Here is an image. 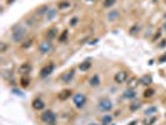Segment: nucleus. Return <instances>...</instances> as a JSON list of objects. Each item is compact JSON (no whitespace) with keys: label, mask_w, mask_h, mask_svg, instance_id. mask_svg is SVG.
I'll use <instances>...</instances> for the list:
<instances>
[{"label":"nucleus","mask_w":166,"mask_h":125,"mask_svg":"<svg viewBox=\"0 0 166 125\" xmlns=\"http://www.w3.org/2000/svg\"><path fill=\"white\" fill-rule=\"evenodd\" d=\"M117 18H119V11L117 10H112L107 14V20L109 21H115Z\"/></svg>","instance_id":"nucleus-21"},{"label":"nucleus","mask_w":166,"mask_h":125,"mask_svg":"<svg viewBox=\"0 0 166 125\" xmlns=\"http://www.w3.org/2000/svg\"><path fill=\"white\" fill-rule=\"evenodd\" d=\"M165 117H166V114H165Z\"/></svg>","instance_id":"nucleus-45"},{"label":"nucleus","mask_w":166,"mask_h":125,"mask_svg":"<svg viewBox=\"0 0 166 125\" xmlns=\"http://www.w3.org/2000/svg\"><path fill=\"white\" fill-rule=\"evenodd\" d=\"M77 23H79V18H76V16H74L73 18V19L71 20H70V26H73V28H74V26H76L77 25Z\"/></svg>","instance_id":"nucleus-33"},{"label":"nucleus","mask_w":166,"mask_h":125,"mask_svg":"<svg viewBox=\"0 0 166 125\" xmlns=\"http://www.w3.org/2000/svg\"><path fill=\"white\" fill-rule=\"evenodd\" d=\"M140 108H141V103H140V101H133V103H130V106H129L130 111H136V110H139Z\"/></svg>","instance_id":"nucleus-24"},{"label":"nucleus","mask_w":166,"mask_h":125,"mask_svg":"<svg viewBox=\"0 0 166 125\" xmlns=\"http://www.w3.org/2000/svg\"><path fill=\"white\" fill-rule=\"evenodd\" d=\"M90 68H91V61L90 60H84L82 62L79 64V69L81 71H87V70H90Z\"/></svg>","instance_id":"nucleus-17"},{"label":"nucleus","mask_w":166,"mask_h":125,"mask_svg":"<svg viewBox=\"0 0 166 125\" xmlns=\"http://www.w3.org/2000/svg\"><path fill=\"white\" fill-rule=\"evenodd\" d=\"M100 84H101V79H100L99 75H93L90 79H89V85L90 86H93V88H96V86H99Z\"/></svg>","instance_id":"nucleus-13"},{"label":"nucleus","mask_w":166,"mask_h":125,"mask_svg":"<svg viewBox=\"0 0 166 125\" xmlns=\"http://www.w3.org/2000/svg\"><path fill=\"white\" fill-rule=\"evenodd\" d=\"M164 29L166 30V21H165V23H164Z\"/></svg>","instance_id":"nucleus-42"},{"label":"nucleus","mask_w":166,"mask_h":125,"mask_svg":"<svg viewBox=\"0 0 166 125\" xmlns=\"http://www.w3.org/2000/svg\"><path fill=\"white\" fill-rule=\"evenodd\" d=\"M112 101L109 98H100L98 101V109L103 113H107V111L112 110Z\"/></svg>","instance_id":"nucleus-3"},{"label":"nucleus","mask_w":166,"mask_h":125,"mask_svg":"<svg viewBox=\"0 0 166 125\" xmlns=\"http://www.w3.org/2000/svg\"><path fill=\"white\" fill-rule=\"evenodd\" d=\"M89 125H99V124H96V123H90Z\"/></svg>","instance_id":"nucleus-41"},{"label":"nucleus","mask_w":166,"mask_h":125,"mask_svg":"<svg viewBox=\"0 0 166 125\" xmlns=\"http://www.w3.org/2000/svg\"><path fill=\"white\" fill-rule=\"evenodd\" d=\"M68 37H69V30H64L63 33H61V35L59 37V41L60 43H65V41H66V39H68Z\"/></svg>","instance_id":"nucleus-27"},{"label":"nucleus","mask_w":166,"mask_h":125,"mask_svg":"<svg viewBox=\"0 0 166 125\" xmlns=\"http://www.w3.org/2000/svg\"><path fill=\"white\" fill-rule=\"evenodd\" d=\"M6 50H8V44L5 41H1V43H0V53L4 54Z\"/></svg>","instance_id":"nucleus-30"},{"label":"nucleus","mask_w":166,"mask_h":125,"mask_svg":"<svg viewBox=\"0 0 166 125\" xmlns=\"http://www.w3.org/2000/svg\"><path fill=\"white\" fill-rule=\"evenodd\" d=\"M164 16H165V19H166V13H165V15H164Z\"/></svg>","instance_id":"nucleus-43"},{"label":"nucleus","mask_w":166,"mask_h":125,"mask_svg":"<svg viewBox=\"0 0 166 125\" xmlns=\"http://www.w3.org/2000/svg\"><path fill=\"white\" fill-rule=\"evenodd\" d=\"M137 124V120H134V121H131L129 125H136Z\"/></svg>","instance_id":"nucleus-39"},{"label":"nucleus","mask_w":166,"mask_h":125,"mask_svg":"<svg viewBox=\"0 0 166 125\" xmlns=\"http://www.w3.org/2000/svg\"><path fill=\"white\" fill-rule=\"evenodd\" d=\"M156 111H157L156 106H150V108H147L145 111H144V115H145V117H152Z\"/></svg>","instance_id":"nucleus-23"},{"label":"nucleus","mask_w":166,"mask_h":125,"mask_svg":"<svg viewBox=\"0 0 166 125\" xmlns=\"http://www.w3.org/2000/svg\"><path fill=\"white\" fill-rule=\"evenodd\" d=\"M159 62H160V64H163V62H166V53H164L163 55H160V58H159Z\"/></svg>","instance_id":"nucleus-34"},{"label":"nucleus","mask_w":166,"mask_h":125,"mask_svg":"<svg viewBox=\"0 0 166 125\" xmlns=\"http://www.w3.org/2000/svg\"><path fill=\"white\" fill-rule=\"evenodd\" d=\"M56 16H58V10H56V9H54V8L49 9V11L46 13V20H47V21H52Z\"/></svg>","instance_id":"nucleus-16"},{"label":"nucleus","mask_w":166,"mask_h":125,"mask_svg":"<svg viewBox=\"0 0 166 125\" xmlns=\"http://www.w3.org/2000/svg\"><path fill=\"white\" fill-rule=\"evenodd\" d=\"M47 11H49V6H47V5H41L40 8L36 9V15L38 16H43V15H45Z\"/></svg>","instance_id":"nucleus-19"},{"label":"nucleus","mask_w":166,"mask_h":125,"mask_svg":"<svg viewBox=\"0 0 166 125\" xmlns=\"http://www.w3.org/2000/svg\"><path fill=\"white\" fill-rule=\"evenodd\" d=\"M40 120L45 125H54L56 123V115L52 110H45L41 113Z\"/></svg>","instance_id":"nucleus-2"},{"label":"nucleus","mask_w":166,"mask_h":125,"mask_svg":"<svg viewBox=\"0 0 166 125\" xmlns=\"http://www.w3.org/2000/svg\"><path fill=\"white\" fill-rule=\"evenodd\" d=\"M26 35V29L24 26H21L20 24L15 25L14 28H13V31H11V40L14 43H21L24 40Z\"/></svg>","instance_id":"nucleus-1"},{"label":"nucleus","mask_w":166,"mask_h":125,"mask_svg":"<svg viewBox=\"0 0 166 125\" xmlns=\"http://www.w3.org/2000/svg\"><path fill=\"white\" fill-rule=\"evenodd\" d=\"M140 84V81H139V79L136 78V77H133L131 79H129V83H128V85H129V88L130 89H135L137 85Z\"/></svg>","instance_id":"nucleus-20"},{"label":"nucleus","mask_w":166,"mask_h":125,"mask_svg":"<svg viewBox=\"0 0 166 125\" xmlns=\"http://www.w3.org/2000/svg\"><path fill=\"white\" fill-rule=\"evenodd\" d=\"M30 70H31V64H30V62H23L19 68V73L28 74V73H30Z\"/></svg>","instance_id":"nucleus-15"},{"label":"nucleus","mask_w":166,"mask_h":125,"mask_svg":"<svg viewBox=\"0 0 166 125\" xmlns=\"http://www.w3.org/2000/svg\"><path fill=\"white\" fill-rule=\"evenodd\" d=\"M71 95H73V90H70V89H64V90H61L58 94V98L60 100H68Z\"/></svg>","instance_id":"nucleus-11"},{"label":"nucleus","mask_w":166,"mask_h":125,"mask_svg":"<svg viewBox=\"0 0 166 125\" xmlns=\"http://www.w3.org/2000/svg\"><path fill=\"white\" fill-rule=\"evenodd\" d=\"M115 1L116 0H105L103 5H104V8H109V6H112L114 4H115Z\"/></svg>","instance_id":"nucleus-31"},{"label":"nucleus","mask_w":166,"mask_h":125,"mask_svg":"<svg viewBox=\"0 0 166 125\" xmlns=\"http://www.w3.org/2000/svg\"><path fill=\"white\" fill-rule=\"evenodd\" d=\"M56 35H58V28H55V26H52V28H50L46 31V39L50 40V41L54 38H56Z\"/></svg>","instance_id":"nucleus-14"},{"label":"nucleus","mask_w":166,"mask_h":125,"mask_svg":"<svg viewBox=\"0 0 166 125\" xmlns=\"http://www.w3.org/2000/svg\"><path fill=\"white\" fill-rule=\"evenodd\" d=\"M139 31H140V25H139V24H135L134 26H131V28H130L129 33L133 34V35H135V34H137Z\"/></svg>","instance_id":"nucleus-28"},{"label":"nucleus","mask_w":166,"mask_h":125,"mask_svg":"<svg viewBox=\"0 0 166 125\" xmlns=\"http://www.w3.org/2000/svg\"><path fill=\"white\" fill-rule=\"evenodd\" d=\"M156 120H157V118H156V117H151L150 119L147 120V121H145V123H144V125H154Z\"/></svg>","instance_id":"nucleus-32"},{"label":"nucleus","mask_w":166,"mask_h":125,"mask_svg":"<svg viewBox=\"0 0 166 125\" xmlns=\"http://www.w3.org/2000/svg\"><path fill=\"white\" fill-rule=\"evenodd\" d=\"M71 6V3L69 0H61V1L58 3V9L59 10H65V9H69Z\"/></svg>","instance_id":"nucleus-18"},{"label":"nucleus","mask_w":166,"mask_h":125,"mask_svg":"<svg viewBox=\"0 0 166 125\" xmlns=\"http://www.w3.org/2000/svg\"><path fill=\"white\" fill-rule=\"evenodd\" d=\"M144 98H146V99H149V98H151V96H154L155 95V90L154 89H151V88H147L145 91H144Z\"/></svg>","instance_id":"nucleus-26"},{"label":"nucleus","mask_w":166,"mask_h":125,"mask_svg":"<svg viewBox=\"0 0 166 125\" xmlns=\"http://www.w3.org/2000/svg\"><path fill=\"white\" fill-rule=\"evenodd\" d=\"M14 1H15V0H6V3H8V4H13Z\"/></svg>","instance_id":"nucleus-40"},{"label":"nucleus","mask_w":166,"mask_h":125,"mask_svg":"<svg viewBox=\"0 0 166 125\" xmlns=\"http://www.w3.org/2000/svg\"><path fill=\"white\" fill-rule=\"evenodd\" d=\"M166 46V39L161 40V44H159V48H165Z\"/></svg>","instance_id":"nucleus-35"},{"label":"nucleus","mask_w":166,"mask_h":125,"mask_svg":"<svg viewBox=\"0 0 166 125\" xmlns=\"http://www.w3.org/2000/svg\"><path fill=\"white\" fill-rule=\"evenodd\" d=\"M99 41V39H95V40H91V41H89V45H95L96 43Z\"/></svg>","instance_id":"nucleus-37"},{"label":"nucleus","mask_w":166,"mask_h":125,"mask_svg":"<svg viewBox=\"0 0 166 125\" xmlns=\"http://www.w3.org/2000/svg\"><path fill=\"white\" fill-rule=\"evenodd\" d=\"M73 103H74V105H75L77 109H82L86 105L87 99H86V96L82 93H76L75 95L73 96Z\"/></svg>","instance_id":"nucleus-4"},{"label":"nucleus","mask_w":166,"mask_h":125,"mask_svg":"<svg viewBox=\"0 0 166 125\" xmlns=\"http://www.w3.org/2000/svg\"><path fill=\"white\" fill-rule=\"evenodd\" d=\"M54 69H55V64L52 61H50L49 64H46L45 66H43V68L40 69V73H39V77H40L41 79H45V78H47L49 75L54 71Z\"/></svg>","instance_id":"nucleus-5"},{"label":"nucleus","mask_w":166,"mask_h":125,"mask_svg":"<svg viewBox=\"0 0 166 125\" xmlns=\"http://www.w3.org/2000/svg\"><path fill=\"white\" fill-rule=\"evenodd\" d=\"M122 98L124 99H128V100H133V99H135L136 98V93H135V90L134 89H126V90L122 93Z\"/></svg>","instance_id":"nucleus-10"},{"label":"nucleus","mask_w":166,"mask_h":125,"mask_svg":"<svg viewBox=\"0 0 166 125\" xmlns=\"http://www.w3.org/2000/svg\"><path fill=\"white\" fill-rule=\"evenodd\" d=\"M13 93L16 94V95H21V91H19L17 89H13Z\"/></svg>","instance_id":"nucleus-38"},{"label":"nucleus","mask_w":166,"mask_h":125,"mask_svg":"<svg viewBox=\"0 0 166 125\" xmlns=\"http://www.w3.org/2000/svg\"><path fill=\"white\" fill-rule=\"evenodd\" d=\"M128 78H129L128 71L120 70V71H117V73L114 75V81H115L116 84H124L126 80H128Z\"/></svg>","instance_id":"nucleus-6"},{"label":"nucleus","mask_w":166,"mask_h":125,"mask_svg":"<svg viewBox=\"0 0 166 125\" xmlns=\"http://www.w3.org/2000/svg\"><path fill=\"white\" fill-rule=\"evenodd\" d=\"M20 85L23 88H28L30 85V78L26 77V75H24V77L20 78Z\"/></svg>","instance_id":"nucleus-22"},{"label":"nucleus","mask_w":166,"mask_h":125,"mask_svg":"<svg viewBox=\"0 0 166 125\" xmlns=\"http://www.w3.org/2000/svg\"><path fill=\"white\" fill-rule=\"evenodd\" d=\"M33 41H34L33 39H28L24 44H21V48H23V49H28V48H30V46L33 45Z\"/></svg>","instance_id":"nucleus-29"},{"label":"nucleus","mask_w":166,"mask_h":125,"mask_svg":"<svg viewBox=\"0 0 166 125\" xmlns=\"http://www.w3.org/2000/svg\"><path fill=\"white\" fill-rule=\"evenodd\" d=\"M74 77H75V69H70L66 71V73H64L61 75V81L64 84H69L74 79Z\"/></svg>","instance_id":"nucleus-8"},{"label":"nucleus","mask_w":166,"mask_h":125,"mask_svg":"<svg viewBox=\"0 0 166 125\" xmlns=\"http://www.w3.org/2000/svg\"><path fill=\"white\" fill-rule=\"evenodd\" d=\"M51 50H52V44L50 40H44V41L40 43V45H39V51L41 54H49Z\"/></svg>","instance_id":"nucleus-7"},{"label":"nucleus","mask_w":166,"mask_h":125,"mask_svg":"<svg viewBox=\"0 0 166 125\" xmlns=\"http://www.w3.org/2000/svg\"><path fill=\"white\" fill-rule=\"evenodd\" d=\"M139 81H140V84H141V85L150 86V84L152 83V78H151V75L145 74V75H142V77L139 79Z\"/></svg>","instance_id":"nucleus-12"},{"label":"nucleus","mask_w":166,"mask_h":125,"mask_svg":"<svg viewBox=\"0 0 166 125\" xmlns=\"http://www.w3.org/2000/svg\"><path fill=\"white\" fill-rule=\"evenodd\" d=\"M165 4H166V0H165Z\"/></svg>","instance_id":"nucleus-44"},{"label":"nucleus","mask_w":166,"mask_h":125,"mask_svg":"<svg viewBox=\"0 0 166 125\" xmlns=\"http://www.w3.org/2000/svg\"><path fill=\"white\" fill-rule=\"evenodd\" d=\"M159 37H161V30H159V31H157V34L155 35V38H154V41H155V40H157V39H159Z\"/></svg>","instance_id":"nucleus-36"},{"label":"nucleus","mask_w":166,"mask_h":125,"mask_svg":"<svg viewBox=\"0 0 166 125\" xmlns=\"http://www.w3.org/2000/svg\"><path fill=\"white\" fill-rule=\"evenodd\" d=\"M31 106L34 110L40 111V110H44V108H45V103H44L43 99H40V98H35L31 101Z\"/></svg>","instance_id":"nucleus-9"},{"label":"nucleus","mask_w":166,"mask_h":125,"mask_svg":"<svg viewBox=\"0 0 166 125\" xmlns=\"http://www.w3.org/2000/svg\"><path fill=\"white\" fill-rule=\"evenodd\" d=\"M112 121V115H104L101 118V125H110Z\"/></svg>","instance_id":"nucleus-25"}]
</instances>
